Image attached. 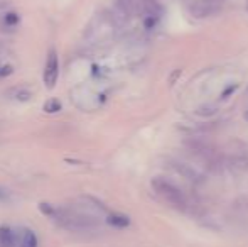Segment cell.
Returning <instances> with one entry per match:
<instances>
[{
    "label": "cell",
    "mask_w": 248,
    "mask_h": 247,
    "mask_svg": "<svg viewBox=\"0 0 248 247\" xmlns=\"http://www.w3.org/2000/svg\"><path fill=\"white\" fill-rule=\"evenodd\" d=\"M174 168H176L177 171L184 176V178L191 180V181H199V180H201V176H199L193 168H189L187 165H184V163H174Z\"/></svg>",
    "instance_id": "cell-4"
},
{
    "label": "cell",
    "mask_w": 248,
    "mask_h": 247,
    "mask_svg": "<svg viewBox=\"0 0 248 247\" xmlns=\"http://www.w3.org/2000/svg\"><path fill=\"white\" fill-rule=\"evenodd\" d=\"M59 75V60L56 49H51L47 54V61L44 66V83H46V88H54L56 82H58Z\"/></svg>",
    "instance_id": "cell-2"
},
{
    "label": "cell",
    "mask_w": 248,
    "mask_h": 247,
    "mask_svg": "<svg viewBox=\"0 0 248 247\" xmlns=\"http://www.w3.org/2000/svg\"><path fill=\"white\" fill-rule=\"evenodd\" d=\"M44 110H46L47 114L59 112V110H61V102H59V100H56V99L47 100V102L44 103Z\"/></svg>",
    "instance_id": "cell-7"
},
{
    "label": "cell",
    "mask_w": 248,
    "mask_h": 247,
    "mask_svg": "<svg viewBox=\"0 0 248 247\" xmlns=\"http://www.w3.org/2000/svg\"><path fill=\"white\" fill-rule=\"evenodd\" d=\"M247 5H248V0H247Z\"/></svg>",
    "instance_id": "cell-12"
},
{
    "label": "cell",
    "mask_w": 248,
    "mask_h": 247,
    "mask_svg": "<svg viewBox=\"0 0 248 247\" xmlns=\"http://www.w3.org/2000/svg\"><path fill=\"white\" fill-rule=\"evenodd\" d=\"M245 120L248 122V110H247V114H245Z\"/></svg>",
    "instance_id": "cell-11"
},
{
    "label": "cell",
    "mask_w": 248,
    "mask_h": 247,
    "mask_svg": "<svg viewBox=\"0 0 248 247\" xmlns=\"http://www.w3.org/2000/svg\"><path fill=\"white\" fill-rule=\"evenodd\" d=\"M0 246L2 247H17L19 246V239H17L16 232L9 227L0 229Z\"/></svg>",
    "instance_id": "cell-3"
},
{
    "label": "cell",
    "mask_w": 248,
    "mask_h": 247,
    "mask_svg": "<svg viewBox=\"0 0 248 247\" xmlns=\"http://www.w3.org/2000/svg\"><path fill=\"white\" fill-rule=\"evenodd\" d=\"M152 185L154 191L162 198L166 203H169L172 208L176 210H181L184 212L187 208V198L186 195L183 193L181 188H177L174 185L172 181H169L167 178H162V176H155V178L150 181Z\"/></svg>",
    "instance_id": "cell-1"
},
{
    "label": "cell",
    "mask_w": 248,
    "mask_h": 247,
    "mask_svg": "<svg viewBox=\"0 0 248 247\" xmlns=\"http://www.w3.org/2000/svg\"><path fill=\"white\" fill-rule=\"evenodd\" d=\"M107 222L111 225V227H117V229H124V227H127V225L130 224L128 217H125V215H120V214L107 215Z\"/></svg>",
    "instance_id": "cell-6"
},
{
    "label": "cell",
    "mask_w": 248,
    "mask_h": 247,
    "mask_svg": "<svg viewBox=\"0 0 248 247\" xmlns=\"http://www.w3.org/2000/svg\"><path fill=\"white\" fill-rule=\"evenodd\" d=\"M5 22L10 24V26H16L17 22H19V17H17V14H7L5 16Z\"/></svg>",
    "instance_id": "cell-8"
},
{
    "label": "cell",
    "mask_w": 248,
    "mask_h": 247,
    "mask_svg": "<svg viewBox=\"0 0 248 247\" xmlns=\"http://www.w3.org/2000/svg\"><path fill=\"white\" fill-rule=\"evenodd\" d=\"M19 247H37V237L32 231L26 229L22 231L20 234V239H19Z\"/></svg>",
    "instance_id": "cell-5"
},
{
    "label": "cell",
    "mask_w": 248,
    "mask_h": 247,
    "mask_svg": "<svg viewBox=\"0 0 248 247\" xmlns=\"http://www.w3.org/2000/svg\"><path fill=\"white\" fill-rule=\"evenodd\" d=\"M3 198H5V193H3V191L0 190V200H3Z\"/></svg>",
    "instance_id": "cell-10"
},
{
    "label": "cell",
    "mask_w": 248,
    "mask_h": 247,
    "mask_svg": "<svg viewBox=\"0 0 248 247\" xmlns=\"http://www.w3.org/2000/svg\"><path fill=\"white\" fill-rule=\"evenodd\" d=\"M29 99H31V93L29 92H20L19 93V100H26V102H27Z\"/></svg>",
    "instance_id": "cell-9"
}]
</instances>
